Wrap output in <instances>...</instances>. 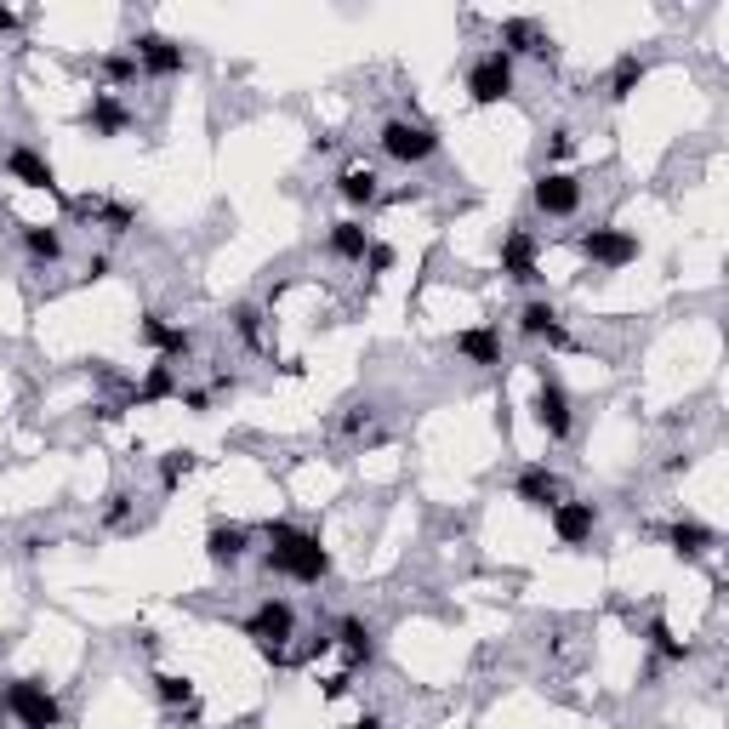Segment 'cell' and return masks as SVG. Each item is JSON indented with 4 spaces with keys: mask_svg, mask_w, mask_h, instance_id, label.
I'll use <instances>...</instances> for the list:
<instances>
[{
    "mask_svg": "<svg viewBox=\"0 0 729 729\" xmlns=\"http://www.w3.org/2000/svg\"><path fill=\"white\" fill-rule=\"evenodd\" d=\"M103 74L114 80V86H126V80H137V58H132V52H109V58H103Z\"/></svg>",
    "mask_w": 729,
    "mask_h": 729,
    "instance_id": "cell-32",
    "label": "cell"
},
{
    "mask_svg": "<svg viewBox=\"0 0 729 729\" xmlns=\"http://www.w3.org/2000/svg\"><path fill=\"white\" fill-rule=\"evenodd\" d=\"M246 553H251V531H246V524L217 518L212 531H206V558L217 564V571H239V564H246Z\"/></svg>",
    "mask_w": 729,
    "mask_h": 729,
    "instance_id": "cell-14",
    "label": "cell"
},
{
    "mask_svg": "<svg viewBox=\"0 0 729 729\" xmlns=\"http://www.w3.org/2000/svg\"><path fill=\"white\" fill-rule=\"evenodd\" d=\"M109 268H114V263H109V251H97V257H86V274H92V279H103Z\"/></svg>",
    "mask_w": 729,
    "mask_h": 729,
    "instance_id": "cell-37",
    "label": "cell"
},
{
    "mask_svg": "<svg viewBox=\"0 0 729 729\" xmlns=\"http://www.w3.org/2000/svg\"><path fill=\"white\" fill-rule=\"evenodd\" d=\"M531 411H536V422H542L547 439H571V433H576L571 393H564V382L547 371V364H536V399H531Z\"/></svg>",
    "mask_w": 729,
    "mask_h": 729,
    "instance_id": "cell-6",
    "label": "cell"
},
{
    "mask_svg": "<svg viewBox=\"0 0 729 729\" xmlns=\"http://www.w3.org/2000/svg\"><path fill=\"white\" fill-rule=\"evenodd\" d=\"M291 633H297V604H291V598H263L257 610L246 616V638L257 644V656L274 661V667L291 661V656H286Z\"/></svg>",
    "mask_w": 729,
    "mask_h": 729,
    "instance_id": "cell-2",
    "label": "cell"
},
{
    "mask_svg": "<svg viewBox=\"0 0 729 729\" xmlns=\"http://www.w3.org/2000/svg\"><path fill=\"white\" fill-rule=\"evenodd\" d=\"M7 177H12V183H23V188H40V194L69 199V194H63V183H58V172H52V160H47V154H34L29 143H18V148L7 154Z\"/></svg>",
    "mask_w": 729,
    "mask_h": 729,
    "instance_id": "cell-11",
    "label": "cell"
},
{
    "mask_svg": "<svg viewBox=\"0 0 729 729\" xmlns=\"http://www.w3.org/2000/svg\"><path fill=\"white\" fill-rule=\"evenodd\" d=\"M364 251H371V228H364L359 217H348V223L331 228V257L337 263H364Z\"/></svg>",
    "mask_w": 729,
    "mask_h": 729,
    "instance_id": "cell-25",
    "label": "cell"
},
{
    "mask_svg": "<svg viewBox=\"0 0 729 729\" xmlns=\"http://www.w3.org/2000/svg\"><path fill=\"white\" fill-rule=\"evenodd\" d=\"M337 194L348 199L353 212L377 206V199H382V177H377V166H342V177H337Z\"/></svg>",
    "mask_w": 729,
    "mask_h": 729,
    "instance_id": "cell-22",
    "label": "cell"
},
{
    "mask_svg": "<svg viewBox=\"0 0 729 729\" xmlns=\"http://www.w3.org/2000/svg\"><path fill=\"white\" fill-rule=\"evenodd\" d=\"M23 251L34 263H63V228H47V223L23 228Z\"/></svg>",
    "mask_w": 729,
    "mask_h": 729,
    "instance_id": "cell-27",
    "label": "cell"
},
{
    "mask_svg": "<svg viewBox=\"0 0 729 729\" xmlns=\"http://www.w3.org/2000/svg\"><path fill=\"white\" fill-rule=\"evenodd\" d=\"M331 644H337L353 667L377 661V633H371V622H364V616H342V622L331 627Z\"/></svg>",
    "mask_w": 729,
    "mask_h": 729,
    "instance_id": "cell-18",
    "label": "cell"
},
{
    "mask_svg": "<svg viewBox=\"0 0 729 729\" xmlns=\"http://www.w3.org/2000/svg\"><path fill=\"white\" fill-rule=\"evenodd\" d=\"M393 263H399V251L382 246V239H371V251H364V268H371V274H393Z\"/></svg>",
    "mask_w": 729,
    "mask_h": 729,
    "instance_id": "cell-33",
    "label": "cell"
},
{
    "mask_svg": "<svg viewBox=\"0 0 729 729\" xmlns=\"http://www.w3.org/2000/svg\"><path fill=\"white\" fill-rule=\"evenodd\" d=\"M183 404H188V411H206V404H212V393H199V388H188V393H177Z\"/></svg>",
    "mask_w": 729,
    "mask_h": 729,
    "instance_id": "cell-36",
    "label": "cell"
},
{
    "mask_svg": "<svg viewBox=\"0 0 729 729\" xmlns=\"http://www.w3.org/2000/svg\"><path fill=\"white\" fill-rule=\"evenodd\" d=\"M644 638H650V650H656V656H667V661H684V656H690V644L672 638V627H667V622H650V627H644Z\"/></svg>",
    "mask_w": 729,
    "mask_h": 729,
    "instance_id": "cell-31",
    "label": "cell"
},
{
    "mask_svg": "<svg viewBox=\"0 0 729 729\" xmlns=\"http://www.w3.org/2000/svg\"><path fill=\"white\" fill-rule=\"evenodd\" d=\"M513 80H518V63H513L502 47H491L484 58H473V69H468V103H473V109L507 103V97H513Z\"/></svg>",
    "mask_w": 729,
    "mask_h": 729,
    "instance_id": "cell-4",
    "label": "cell"
},
{
    "mask_svg": "<svg viewBox=\"0 0 729 729\" xmlns=\"http://www.w3.org/2000/svg\"><path fill=\"white\" fill-rule=\"evenodd\" d=\"M502 52L518 63V58H553V34L536 23V18H507L502 23Z\"/></svg>",
    "mask_w": 729,
    "mask_h": 729,
    "instance_id": "cell-16",
    "label": "cell"
},
{
    "mask_svg": "<svg viewBox=\"0 0 729 729\" xmlns=\"http://www.w3.org/2000/svg\"><path fill=\"white\" fill-rule=\"evenodd\" d=\"M518 331H524V337H547V348H558V353L571 348V331L558 326V308H553L547 297H531V302L518 308Z\"/></svg>",
    "mask_w": 729,
    "mask_h": 729,
    "instance_id": "cell-17",
    "label": "cell"
},
{
    "mask_svg": "<svg viewBox=\"0 0 729 729\" xmlns=\"http://www.w3.org/2000/svg\"><path fill=\"white\" fill-rule=\"evenodd\" d=\"M342 729H382V718H377V712H364L359 723H342Z\"/></svg>",
    "mask_w": 729,
    "mask_h": 729,
    "instance_id": "cell-40",
    "label": "cell"
},
{
    "mask_svg": "<svg viewBox=\"0 0 729 729\" xmlns=\"http://www.w3.org/2000/svg\"><path fill=\"white\" fill-rule=\"evenodd\" d=\"M531 199H536V212H542V217H576V206H582V183H576L571 172H542L536 188H531Z\"/></svg>",
    "mask_w": 729,
    "mask_h": 729,
    "instance_id": "cell-10",
    "label": "cell"
},
{
    "mask_svg": "<svg viewBox=\"0 0 729 729\" xmlns=\"http://www.w3.org/2000/svg\"><path fill=\"white\" fill-rule=\"evenodd\" d=\"M0 712H12L18 729H63V701L40 678H12L0 690Z\"/></svg>",
    "mask_w": 729,
    "mask_h": 729,
    "instance_id": "cell-3",
    "label": "cell"
},
{
    "mask_svg": "<svg viewBox=\"0 0 729 729\" xmlns=\"http://www.w3.org/2000/svg\"><path fill=\"white\" fill-rule=\"evenodd\" d=\"M536 263H542V246H536V234L531 228H513V234H502V274L513 279V286H536Z\"/></svg>",
    "mask_w": 729,
    "mask_h": 729,
    "instance_id": "cell-8",
    "label": "cell"
},
{
    "mask_svg": "<svg viewBox=\"0 0 729 729\" xmlns=\"http://www.w3.org/2000/svg\"><path fill=\"white\" fill-rule=\"evenodd\" d=\"M194 468H199L194 451H166V456H160V491H177V484H183Z\"/></svg>",
    "mask_w": 729,
    "mask_h": 729,
    "instance_id": "cell-29",
    "label": "cell"
},
{
    "mask_svg": "<svg viewBox=\"0 0 729 729\" xmlns=\"http://www.w3.org/2000/svg\"><path fill=\"white\" fill-rule=\"evenodd\" d=\"M456 353H462L468 364H502V331H496V326H468V331L456 337Z\"/></svg>",
    "mask_w": 729,
    "mask_h": 729,
    "instance_id": "cell-24",
    "label": "cell"
},
{
    "mask_svg": "<svg viewBox=\"0 0 729 729\" xmlns=\"http://www.w3.org/2000/svg\"><path fill=\"white\" fill-rule=\"evenodd\" d=\"M547 524H553V536H558L564 547H582V542H593V531H598V507L564 496V502L547 513Z\"/></svg>",
    "mask_w": 729,
    "mask_h": 729,
    "instance_id": "cell-13",
    "label": "cell"
},
{
    "mask_svg": "<svg viewBox=\"0 0 729 729\" xmlns=\"http://www.w3.org/2000/svg\"><path fill=\"white\" fill-rule=\"evenodd\" d=\"M126 507H132V496H126V491H114V496H109V524L126 518Z\"/></svg>",
    "mask_w": 729,
    "mask_h": 729,
    "instance_id": "cell-35",
    "label": "cell"
},
{
    "mask_svg": "<svg viewBox=\"0 0 729 729\" xmlns=\"http://www.w3.org/2000/svg\"><path fill=\"white\" fill-rule=\"evenodd\" d=\"M137 337H143V348H154L166 364H177V359H188L194 353V331H183V326H172L166 314H143V326H137Z\"/></svg>",
    "mask_w": 729,
    "mask_h": 729,
    "instance_id": "cell-12",
    "label": "cell"
},
{
    "mask_svg": "<svg viewBox=\"0 0 729 729\" xmlns=\"http://www.w3.org/2000/svg\"><path fill=\"white\" fill-rule=\"evenodd\" d=\"M86 126H92V137H120L132 126V109L120 103L114 92H97L92 103H86Z\"/></svg>",
    "mask_w": 729,
    "mask_h": 729,
    "instance_id": "cell-21",
    "label": "cell"
},
{
    "mask_svg": "<svg viewBox=\"0 0 729 729\" xmlns=\"http://www.w3.org/2000/svg\"><path fill=\"white\" fill-rule=\"evenodd\" d=\"M12 29H18V12H12V7H0V34H12Z\"/></svg>",
    "mask_w": 729,
    "mask_h": 729,
    "instance_id": "cell-39",
    "label": "cell"
},
{
    "mask_svg": "<svg viewBox=\"0 0 729 729\" xmlns=\"http://www.w3.org/2000/svg\"><path fill=\"white\" fill-rule=\"evenodd\" d=\"M667 542H672L678 558H707L718 547V531L701 524V518H678V524H667Z\"/></svg>",
    "mask_w": 729,
    "mask_h": 729,
    "instance_id": "cell-19",
    "label": "cell"
},
{
    "mask_svg": "<svg viewBox=\"0 0 729 729\" xmlns=\"http://www.w3.org/2000/svg\"><path fill=\"white\" fill-rule=\"evenodd\" d=\"M576 246H582V257H587L593 268H610V274L627 268V263H638V239H633L627 228H587Z\"/></svg>",
    "mask_w": 729,
    "mask_h": 729,
    "instance_id": "cell-7",
    "label": "cell"
},
{
    "mask_svg": "<svg viewBox=\"0 0 729 729\" xmlns=\"http://www.w3.org/2000/svg\"><path fill=\"white\" fill-rule=\"evenodd\" d=\"M513 496H518L524 507H536V513H553V507L564 502V479L536 462V468H524V473L513 479Z\"/></svg>",
    "mask_w": 729,
    "mask_h": 729,
    "instance_id": "cell-15",
    "label": "cell"
},
{
    "mask_svg": "<svg viewBox=\"0 0 729 729\" xmlns=\"http://www.w3.org/2000/svg\"><path fill=\"white\" fill-rule=\"evenodd\" d=\"M644 74H650V63H644L638 52H622V58H616V69H610V97H616V103H627V97L644 86Z\"/></svg>",
    "mask_w": 729,
    "mask_h": 729,
    "instance_id": "cell-26",
    "label": "cell"
},
{
    "mask_svg": "<svg viewBox=\"0 0 729 729\" xmlns=\"http://www.w3.org/2000/svg\"><path fill=\"white\" fill-rule=\"evenodd\" d=\"M228 319H234V337H239V342H246V348H263V308L239 302Z\"/></svg>",
    "mask_w": 729,
    "mask_h": 729,
    "instance_id": "cell-30",
    "label": "cell"
},
{
    "mask_svg": "<svg viewBox=\"0 0 729 729\" xmlns=\"http://www.w3.org/2000/svg\"><path fill=\"white\" fill-rule=\"evenodd\" d=\"M183 393V382H177V364H166V359H160V364H148V377L132 388V404H137V411H143V404H160V399H177Z\"/></svg>",
    "mask_w": 729,
    "mask_h": 729,
    "instance_id": "cell-23",
    "label": "cell"
},
{
    "mask_svg": "<svg viewBox=\"0 0 729 729\" xmlns=\"http://www.w3.org/2000/svg\"><path fill=\"white\" fill-rule=\"evenodd\" d=\"M132 58H137V69L154 74V80H172V74L188 69L183 47H177V40H166V34H137V40H132Z\"/></svg>",
    "mask_w": 729,
    "mask_h": 729,
    "instance_id": "cell-9",
    "label": "cell"
},
{
    "mask_svg": "<svg viewBox=\"0 0 729 729\" xmlns=\"http://www.w3.org/2000/svg\"><path fill=\"white\" fill-rule=\"evenodd\" d=\"M377 143H382V154H388V160H399V166H422V160H433V154H439V132L428 126V120H411V114L388 120Z\"/></svg>",
    "mask_w": 729,
    "mask_h": 729,
    "instance_id": "cell-5",
    "label": "cell"
},
{
    "mask_svg": "<svg viewBox=\"0 0 729 729\" xmlns=\"http://www.w3.org/2000/svg\"><path fill=\"white\" fill-rule=\"evenodd\" d=\"M263 542H268L263 564H268L274 576H291V582H302V587H319V582L331 576V553L319 547V536L302 531V524L268 518V524H263Z\"/></svg>",
    "mask_w": 729,
    "mask_h": 729,
    "instance_id": "cell-1",
    "label": "cell"
},
{
    "mask_svg": "<svg viewBox=\"0 0 729 729\" xmlns=\"http://www.w3.org/2000/svg\"><path fill=\"white\" fill-rule=\"evenodd\" d=\"M326 701H337V696H348V678H326V690H319Z\"/></svg>",
    "mask_w": 729,
    "mask_h": 729,
    "instance_id": "cell-38",
    "label": "cell"
},
{
    "mask_svg": "<svg viewBox=\"0 0 729 729\" xmlns=\"http://www.w3.org/2000/svg\"><path fill=\"white\" fill-rule=\"evenodd\" d=\"M154 701L160 707H194V678L188 672H154Z\"/></svg>",
    "mask_w": 729,
    "mask_h": 729,
    "instance_id": "cell-28",
    "label": "cell"
},
{
    "mask_svg": "<svg viewBox=\"0 0 729 729\" xmlns=\"http://www.w3.org/2000/svg\"><path fill=\"white\" fill-rule=\"evenodd\" d=\"M547 148H553V154H571V148H576V132H571V126H553V143H547Z\"/></svg>",
    "mask_w": 729,
    "mask_h": 729,
    "instance_id": "cell-34",
    "label": "cell"
},
{
    "mask_svg": "<svg viewBox=\"0 0 729 729\" xmlns=\"http://www.w3.org/2000/svg\"><path fill=\"white\" fill-rule=\"evenodd\" d=\"M63 206L74 212V217H97L109 234H132V223H137V212L132 206H120V199H63Z\"/></svg>",
    "mask_w": 729,
    "mask_h": 729,
    "instance_id": "cell-20",
    "label": "cell"
}]
</instances>
